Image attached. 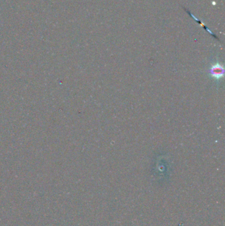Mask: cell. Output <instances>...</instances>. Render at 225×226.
<instances>
[{
  "label": "cell",
  "instance_id": "cell-1",
  "mask_svg": "<svg viewBox=\"0 0 225 226\" xmlns=\"http://www.w3.org/2000/svg\"><path fill=\"white\" fill-rule=\"evenodd\" d=\"M224 70L223 66L221 64H217L212 66L210 69V73L213 77L217 79H219L223 77Z\"/></svg>",
  "mask_w": 225,
  "mask_h": 226
}]
</instances>
